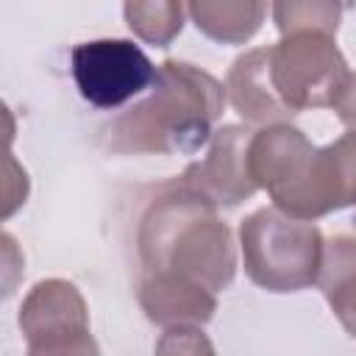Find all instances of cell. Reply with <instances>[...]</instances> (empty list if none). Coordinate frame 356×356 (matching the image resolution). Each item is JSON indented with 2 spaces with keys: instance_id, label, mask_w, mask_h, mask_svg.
<instances>
[{
  "instance_id": "obj_7",
  "label": "cell",
  "mask_w": 356,
  "mask_h": 356,
  "mask_svg": "<svg viewBox=\"0 0 356 356\" xmlns=\"http://www.w3.org/2000/svg\"><path fill=\"white\" fill-rule=\"evenodd\" d=\"M72 78L81 97L97 108H117L156 83L159 67L131 39H92L72 47Z\"/></svg>"
},
{
  "instance_id": "obj_5",
  "label": "cell",
  "mask_w": 356,
  "mask_h": 356,
  "mask_svg": "<svg viewBox=\"0 0 356 356\" xmlns=\"http://www.w3.org/2000/svg\"><path fill=\"white\" fill-rule=\"evenodd\" d=\"M267 75L275 97L292 117L303 108H334L350 81L337 36L323 31L284 33L267 47Z\"/></svg>"
},
{
  "instance_id": "obj_13",
  "label": "cell",
  "mask_w": 356,
  "mask_h": 356,
  "mask_svg": "<svg viewBox=\"0 0 356 356\" xmlns=\"http://www.w3.org/2000/svg\"><path fill=\"white\" fill-rule=\"evenodd\" d=\"M122 14L139 39L156 47H167L184 28L186 6L175 0H131L122 6Z\"/></svg>"
},
{
  "instance_id": "obj_12",
  "label": "cell",
  "mask_w": 356,
  "mask_h": 356,
  "mask_svg": "<svg viewBox=\"0 0 356 356\" xmlns=\"http://www.w3.org/2000/svg\"><path fill=\"white\" fill-rule=\"evenodd\" d=\"M186 14L209 39L220 44H242L259 31L267 6L253 0H195L186 6Z\"/></svg>"
},
{
  "instance_id": "obj_3",
  "label": "cell",
  "mask_w": 356,
  "mask_h": 356,
  "mask_svg": "<svg viewBox=\"0 0 356 356\" xmlns=\"http://www.w3.org/2000/svg\"><path fill=\"white\" fill-rule=\"evenodd\" d=\"M248 161L256 189H264L284 214L312 222L339 209L325 147H314L289 122L256 131Z\"/></svg>"
},
{
  "instance_id": "obj_14",
  "label": "cell",
  "mask_w": 356,
  "mask_h": 356,
  "mask_svg": "<svg viewBox=\"0 0 356 356\" xmlns=\"http://www.w3.org/2000/svg\"><path fill=\"white\" fill-rule=\"evenodd\" d=\"M275 25L284 33L295 31H323L337 36L339 19H342V6L339 3H323V0H309V3H275L273 6Z\"/></svg>"
},
{
  "instance_id": "obj_17",
  "label": "cell",
  "mask_w": 356,
  "mask_h": 356,
  "mask_svg": "<svg viewBox=\"0 0 356 356\" xmlns=\"http://www.w3.org/2000/svg\"><path fill=\"white\" fill-rule=\"evenodd\" d=\"M334 111H337V117H339L348 128H356V72H350V81H348V86L342 89L339 100L334 103Z\"/></svg>"
},
{
  "instance_id": "obj_15",
  "label": "cell",
  "mask_w": 356,
  "mask_h": 356,
  "mask_svg": "<svg viewBox=\"0 0 356 356\" xmlns=\"http://www.w3.org/2000/svg\"><path fill=\"white\" fill-rule=\"evenodd\" d=\"M339 209L356 206V128H348L337 142L325 145Z\"/></svg>"
},
{
  "instance_id": "obj_6",
  "label": "cell",
  "mask_w": 356,
  "mask_h": 356,
  "mask_svg": "<svg viewBox=\"0 0 356 356\" xmlns=\"http://www.w3.org/2000/svg\"><path fill=\"white\" fill-rule=\"evenodd\" d=\"M17 323L28 356H100L89 328V306L72 281H39L25 295Z\"/></svg>"
},
{
  "instance_id": "obj_16",
  "label": "cell",
  "mask_w": 356,
  "mask_h": 356,
  "mask_svg": "<svg viewBox=\"0 0 356 356\" xmlns=\"http://www.w3.org/2000/svg\"><path fill=\"white\" fill-rule=\"evenodd\" d=\"M153 356H217L211 339L200 331V325H172L167 328Z\"/></svg>"
},
{
  "instance_id": "obj_10",
  "label": "cell",
  "mask_w": 356,
  "mask_h": 356,
  "mask_svg": "<svg viewBox=\"0 0 356 356\" xmlns=\"http://www.w3.org/2000/svg\"><path fill=\"white\" fill-rule=\"evenodd\" d=\"M139 306L147 320L172 328V325H203L217 312V295L192 284L170 278H139Z\"/></svg>"
},
{
  "instance_id": "obj_8",
  "label": "cell",
  "mask_w": 356,
  "mask_h": 356,
  "mask_svg": "<svg viewBox=\"0 0 356 356\" xmlns=\"http://www.w3.org/2000/svg\"><path fill=\"white\" fill-rule=\"evenodd\" d=\"M253 131L242 125H222L209 139V153L200 161H192L181 181L203 195L209 203L220 206H239L256 192V184L250 178V150Z\"/></svg>"
},
{
  "instance_id": "obj_11",
  "label": "cell",
  "mask_w": 356,
  "mask_h": 356,
  "mask_svg": "<svg viewBox=\"0 0 356 356\" xmlns=\"http://www.w3.org/2000/svg\"><path fill=\"white\" fill-rule=\"evenodd\" d=\"M317 286L334 317L356 339V236L339 234L325 242Z\"/></svg>"
},
{
  "instance_id": "obj_4",
  "label": "cell",
  "mask_w": 356,
  "mask_h": 356,
  "mask_svg": "<svg viewBox=\"0 0 356 356\" xmlns=\"http://www.w3.org/2000/svg\"><path fill=\"white\" fill-rule=\"evenodd\" d=\"M248 278L267 292H300L317 284L325 239L309 220H295L275 206L256 209L239 225Z\"/></svg>"
},
{
  "instance_id": "obj_18",
  "label": "cell",
  "mask_w": 356,
  "mask_h": 356,
  "mask_svg": "<svg viewBox=\"0 0 356 356\" xmlns=\"http://www.w3.org/2000/svg\"><path fill=\"white\" fill-rule=\"evenodd\" d=\"M67 356H78V353H67Z\"/></svg>"
},
{
  "instance_id": "obj_9",
  "label": "cell",
  "mask_w": 356,
  "mask_h": 356,
  "mask_svg": "<svg viewBox=\"0 0 356 356\" xmlns=\"http://www.w3.org/2000/svg\"><path fill=\"white\" fill-rule=\"evenodd\" d=\"M225 92L231 97V106L245 122H259L267 128V125H284L292 117L270 86L267 47L248 50L231 64Z\"/></svg>"
},
{
  "instance_id": "obj_2",
  "label": "cell",
  "mask_w": 356,
  "mask_h": 356,
  "mask_svg": "<svg viewBox=\"0 0 356 356\" xmlns=\"http://www.w3.org/2000/svg\"><path fill=\"white\" fill-rule=\"evenodd\" d=\"M225 86L206 70L167 58L159 64L150 95L120 114L108 128L117 153H195L214 134L225 108Z\"/></svg>"
},
{
  "instance_id": "obj_1",
  "label": "cell",
  "mask_w": 356,
  "mask_h": 356,
  "mask_svg": "<svg viewBox=\"0 0 356 356\" xmlns=\"http://www.w3.org/2000/svg\"><path fill=\"white\" fill-rule=\"evenodd\" d=\"M136 253L142 275L192 284L214 295L236 273L231 228L220 220L217 206L184 181L164 184L145 206L136 228Z\"/></svg>"
}]
</instances>
